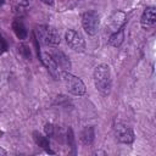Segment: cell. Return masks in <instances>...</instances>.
<instances>
[{
	"label": "cell",
	"mask_w": 156,
	"mask_h": 156,
	"mask_svg": "<svg viewBox=\"0 0 156 156\" xmlns=\"http://www.w3.org/2000/svg\"><path fill=\"white\" fill-rule=\"evenodd\" d=\"M65 39H66L67 45L72 50H74L77 52L85 51V40L79 32H77L74 29H68L65 33Z\"/></svg>",
	"instance_id": "cell-6"
},
{
	"label": "cell",
	"mask_w": 156,
	"mask_h": 156,
	"mask_svg": "<svg viewBox=\"0 0 156 156\" xmlns=\"http://www.w3.org/2000/svg\"><path fill=\"white\" fill-rule=\"evenodd\" d=\"M126 21H127L126 13H124L123 11H117V12H115V13L112 15L111 21H110V26H111V28L113 29V32H116V30H118L119 28L124 27Z\"/></svg>",
	"instance_id": "cell-10"
},
{
	"label": "cell",
	"mask_w": 156,
	"mask_h": 156,
	"mask_svg": "<svg viewBox=\"0 0 156 156\" xmlns=\"http://www.w3.org/2000/svg\"><path fill=\"white\" fill-rule=\"evenodd\" d=\"M33 139L35 141V144L43 149H45L50 154H54V151L50 150V143H49V139L46 136H44L43 134H40L39 132H33Z\"/></svg>",
	"instance_id": "cell-14"
},
{
	"label": "cell",
	"mask_w": 156,
	"mask_h": 156,
	"mask_svg": "<svg viewBox=\"0 0 156 156\" xmlns=\"http://www.w3.org/2000/svg\"><path fill=\"white\" fill-rule=\"evenodd\" d=\"M80 140L84 145H91L95 140V129L93 126H87L80 133Z\"/></svg>",
	"instance_id": "cell-11"
},
{
	"label": "cell",
	"mask_w": 156,
	"mask_h": 156,
	"mask_svg": "<svg viewBox=\"0 0 156 156\" xmlns=\"http://www.w3.org/2000/svg\"><path fill=\"white\" fill-rule=\"evenodd\" d=\"M44 132H45L46 136H55L56 138L57 132H58V127L54 126L52 123H46L44 127Z\"/></svg>",
	"instance_id": "cell-15"
},
{
	"label": "cell",
	"mask_w": 156,
	"mask_h": 156,
	"mask_svg": "<svg viewBox=\"0 0 156 156\" xmlns=\"http://www.w3.org/2000/svg\"><path fill=\"white\" fill-rule=\"evenodd\" d=\"M124 40V27L119 28L118 30L113 32L108 38V44L113 48H119Z\"/></svg>",
	"instance_id": "cell-12"
},
{
	"label": "cell",
	"mask_w": 156,
	"mask_h": 156,
	"mask_svg": "<svg viewBox=\"0 0 156 156\" xmlns=\"http://www.w3.org/2000/svg\"><path fill=\"white\" fill-rule=\"evenodd\" d=\"M40 60H41V62L44 63V66L48 68V71L50 72V74H51L52 77H55L56 79H58L61 71H60L58 67L55 65V62L52 61V58H51V56L48 54V51L40 52Z\"/></svg>",
	"instance_id": "cell-9"
},
{
	"label": "cell",
	"mask_w": 156,
	"mask_h": 156,
	"mask_svg": "<svg viewBox=\"0 0 156 156\" xmlns=\"http://www.w3.org/2000/svg\"><path fill=\"white\" fill-rule=\"evenodd\" d=\"M67 141H68V145L74 150L76 149V143H74V134H73V129L69 127L68 130H67Z\"/></svg>",
	"instance_id": "cell-16"
},
{
	"label": "cell",
	"mask_w": 156,
	"mask_h": 156,
	"mask_svg": "<svg viewBox=\"0 0 156 156\" xmlns=\"http://www.w3.org/2000/svg\"><path fill=\"white\" fill-rule=\"evenodd\" d=\"M0 155H6V151L2 147H0Z\"/></svg>",
	"instance_id": "cell-19"
},
{
	"label": "cell",
	"mask_w": 156,
	"mask_h": 156,
	"mask_svg": "<svg viewBox=\"0 0 156 156\" xmlns=\"http://www.w3.org/2000/svg\"><path fill=\"white\" fill-rule=\"evenodd\" d=\"M113 132H115V136L119 143L123 144H132L135 139V134L133 132V129L127 126L123 122L117 121L113 124Z\"/></svg>",
	"instance_id": "cell-5"
},
{
	"label": "cell",
	"mask_w": 156,
	"mask_h": 156,
	"mask_svg": "<svg viewBox=\"0 0 156 156\" xmlns=\"http://www.w3.org/2000/svg\"><path fill=\"white\" fill-rule=\"evenodd\" d=\"M82 26L83 29L85 30L87 34L89 35H95L99 30L100 27V16L96 11L94 10H89L82 13Z\"/></svg>",
	"instance_id": "cell-4"
},
{
	"label": "cell",
	"mask_w": 156,
	"mask_h": 156,
	"mask_svg": "<svg viewBox=\"0 0 156 156\" xmlns=\"http://www.w3.org/2000/svg\"><path fill=\"white\" fill-rule=\"evenodd\" d=\"M6 49H7V44H6L5 39L2 38V35L0 34V54H2L4 51H6Z\"/></svg>",
	"instance_id": "cell-17"
},
{
	"label": "cell",
	"mask_w": 156,
	"mask_h": 156,
	"mask_svg": "<svg viewBox=\"0 0 156 156\" xmlns=\"http://www.w3.org/2000/svg\"><path fill=\"white\" fill-rule=\"evenodd\" d=\"M48 54L51 56L52 61L55 62V65L58 67V69L62 71H69L72 63L69 61V57L60 49H50L48 51Z\"/></svg>",
	"instance_id": "cell-7"
},
{
	"label": "cell",
	"mask_w": 156,
	"mask_h": 156,
	"mask_svg": "<svg viewBox=\"0 0 156 156\" xmlns=\"http://www.w3.org/2000/svg\"><path fill=\"white\" fill-rule=\"evenodd\" d=\"M35 35H37V39L44 45L54 46V45H58L61 41L58 30L55 27L48 26V24L38 26L35 28Z\"/></svg>",
	"instance_id": "cell-3"
},
{
	"label": "cell",
	"mask_w": 156,
	"mask_h": 156,
	"mask_svg": "<svg viewBox=\"0 0 156 156\" xmlns=\"http://www.w3.org/2000/svg\"><path fill=\"white\" fill-rule=\"evenodd\" d=\"M93 79L98 91L104 96H108L112 89V78H111L110 66L106 63L98 65L94 68Z\"/></svg>",
	"instance_id": "cell-1"
},
{
	"label": "cell",
	"mask_w": 156,
	"mask_h": 156,
	"mask_svg": "<svg viewBox=\"0 0 156 156\" xmlns=\"http://www.w3.org/2000/svg\"><path fill=\"white\" fill-rule=\"evenodd\" d=\"M40 1L46 5H54V2H55V0H40Z\"/></svg>",
	"instance_id": "cell-18"
},
{
	"label": "cell",
	"mask_w": 156,
	"mask_h": 156,
	"mask_svg": "<svg viewBox=\"0 0 156 156\" xmlns=\"http://www.w3.org/2000/svg\"><path fill=\"white\" fill-rule=\"evenodd\" d=\"M156 22V9L154 6H147L141 13L140 24L143 28H151Z\"/></svg>",
	"instance_id": "cell-8"
},
{
	"label": "cell",
	"mask_w": 156,
	"mask_h": 156,
	"mask_svg": "<svg viewBox=\"0 0 156 156\" xmlns=\"http://www.w3.org/2000/svg\"><path fill=\"white\" fill-rule=\"evenodd\" d=\"M12 30L16 34V37L18 39H21V40L26 39L27 35H28V32L26 29V26H24V23L21 20H15L12 22Z\"/></svg>",
	"instance_id": "cell-13"
},
{
	"label": "cell",
	"mask_w": 156,
	"mask_h": 156,
	"mask_svg": "<svg viewBox=\"0 0 156 156\" xmlns=\"http://www.w3.org/2000/svg\"><path fill=\"white\" fill-rule=\"evenodd\" d=\"M60 79L63 82L66 89L71 94H73L76 96H83L85 94V91H87L85 84L79 77L72 74L68 71H62L60 73Z\"/></svg>",
	"instance_id": "cell-2"
}]
</instances>
